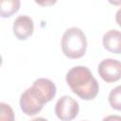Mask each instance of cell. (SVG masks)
<instances>
[{
    "mask_svg": "<svg viewBox=\"0 0 121 121\" xmlns=\"http://www.w3.org/2000/svg\"><path fill=\"white\" fill-rule=\"evenodd\" d=\"M20 1L19 0H8V1H1L0 3V15L3 18H8L12 16L15 12L18 11L20 8Z\"/></svg>",
    "mask_w": 121,
    "mask_h": 121,
    "instance_id": "cell-9",
    "label": "cell"
},
{
    "mask_svg": "<svg viewBox=\"0 0 121 121\" xmlns=\"http://www.w3.org/2000/svg\"><path fill=\"white\" fill-rule=\"evenodd\" d=\"M115 21H116L117 25L119 26H121V8L117 10V12L115 14Z\"/></svg>",
    "mask_w": 121,
    "mask_h": 121,
    "instance_id": "cell-13",
    "label": "cell"
},
{
    "mask_svg": "<svg viewBox=\"0 0 121 121\" xmlns=\"http://www.w3.org/2000/svg\"><path fill=\"white\" fill-rule=\"evenodd\" d=\"M102 121H121V116L116 115V114H112V115H108L105 118H103Z\"/></svg>",
    "mask_w": 121,
    "mask_h": 121,
    "instance_id": "cell-12",
    "label": "cell"
},
{
    "mask_svg": "<svg viewBox=\"0 0 121 121\" xmlns=\"http://www.w3.org/2000/svg\"><path fill=\"white\" fill-rule=\"evenodd\" d=\"M13 34L18 40H26L34 31L33 20L26 15L18 16L13 23Z\"/></svg>",
    "mask_w": 121,
    "mask_h": 121,
    "instance_id": "cell-6",
    "label": "cell"
},
{
    "mask_svg": "<svg viewBox=\"0 0 121 121\" xmlns=\"http://www.w3.org/2000/svg\"><path fill=\"white\" fill-rule=\"evenodd\" d=\"M103 46L106 50L113 54H121V31L111 29L102 38Z\"/></svg>",
    "mask_w": 121,
    "mask_h": 121,
    "instance_id": "cell-8",
    "label": "cell"
},
{
    "mask_svg": "<svg viewBox=\"0 0 121 121\" xmlns=\"http://www.w3.org/2000/svg\"><path fill=\"white\" fill-rule=\"evenodd\" d=\"M31 86L38 91V93L44 98L46 103L51 101L55 97L57 93L56 85L53 83L52 80L48 78H38L33 82Z\"/></svg>",
    "mask_w": 121,
    "mask_h": 121,
    "instance_id": "cell-7",
    "label": "cell"
},
{
    "mask_svg": "<svg viewBox=\"0 0 121 121\" xmlns=\"http://www.w3.org/2000/svg\"><path fill=\"white\" fill-rule=\"evenodd\" d=\"M0 121H15L12 108L4 102L0 103Z\"/></svg>",
    "mask_w": 121,
    "mask_h": 121,
    "instance_id": "cell-11",
    "label": "cell"
},
{
    "mask_svg": "<svg viewBox=\"0 0 121 121\" xmlns=\"http://www.w3.org/2000/svg\"><path fill=\"white\" fill-rule=\"evenodd\" d=\"M79 111L78 101L69 95H62L55 106V113L61 121H71L77 117Z\"/></svg>",
    "mask_w": 121,
    "mask_h": 121,
    "instance_id": "cell-4",
    "label": "cell"
},
{
    "mask_svg": "<svg viewBox=\"0 0 121 121\" xmlns=\"http://www.w3.org/2000/svg\"><path fill=\"white\" fill-rule=\"evenodd\" d=\"M45 103L46 102L43 100V98L32 86L24 91L20 97L21 110L26 115H34L40 112Z\"/></svg>",
    "mask_w": 121,
    "mask_h": 121,
    "instance_id": "cell-3",
    "label": "cell"
},
{
    "mask_svg": "<svg viewBox=\"0 0 121 121\" xmlns=\"http://www.w3.org/2000/svg\"><path fill=\"white\" fill-rule=\"evenodd\" d=\"M111 107L116 111H121V85L113 88L108 96Z\"/></svg>",
    "mask_w": 121,
    "mask_h": 121,
    "instance_id": "cell-10",
    "label": "cell"
},
{
    "mask_svg": "<svg viewBox=\"0 0 121 121\" xmlns=\"http://www.w3.org/2000/svg\"><path fill=\"white\" fill-rule=\"evenodd\" d=\"M65 80L72 92L83 100H92L98 94V82L86 66L78 65L71 68L65 76Z\"/></svg>",
    "mask_w": 121,
    "mask_h": 121,
    "instance_id": "cell-1",
    "label": "cell"
},
{
    "mask_svg": "<svg viewBox=\"0 0 121 121\" xmlns=\"http://www.w3.org/2000/svg\"><path fill=\"white\" fill-rule=\"evenodd\" d=\"M100 78L107 83H112L121 78V61L113 59H105L97 68Z\"/></svg>",
    "mask_w": 121,
    "mask_h": 121,
    "instance_id": "cell-5",
    "label": "cell"
},
{
    "mask_svg": "<svg viewBox=\"0 0 121 121\" xmlns=\"http://www.w3.org/2000/svg\"><path fill=\"white\" fill-rule=\"evenodd\" d=\"M30 121H48V120L43 118V117H36V118H34V119H32Z\"/></svg>",
    "mask_w": 121,
    "mask_h": 121,
    "instance_id": "cell-14",
    "label": "cell"
},
{
    "mask_svg": "<svg viewBox=\"0 0 121 121\" xmlns=\"http://www.w3.org/2000/svg\"><path fill=\"white\" fill-rule=\"evenodd\" d=\"M87 48V39L79 27H70L61 38V50L69 59H79L84 56Z\"/></svg>",
    "mask_w": 121,
    "mask_h": 121,
    "instance_id": "cell-2",
    "label": "cell"
}]
</instances>
